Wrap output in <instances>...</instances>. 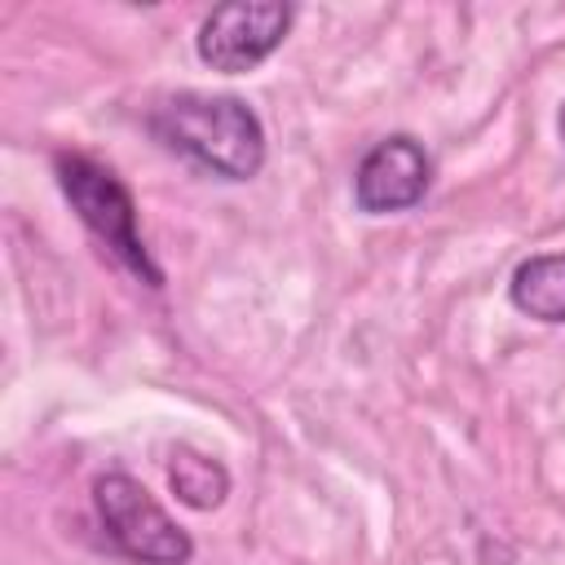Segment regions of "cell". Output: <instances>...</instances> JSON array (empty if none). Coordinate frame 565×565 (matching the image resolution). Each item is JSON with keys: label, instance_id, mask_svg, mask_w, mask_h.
I'll use <instances>...</instances> for the list:
<instances>
[{"label": "cell", "instance_id": "obj_7", "mask_svg": "<svg viewBox=\"0 0 565 565\" xmlns=\"http://www.w3.org/2000/svg\"><path fill=\"white\" fill-rule=\"evenodd\" d=\"M168 486H172V494L185 508L212 512L230 494V472L216 459L199 455L194 446H172V455H168Z\"/></svg>", "mask_w": 565, "mask_h": 565}, {"label": "cell", "instance_id": "obj_4", "mask_svg": "<svg viewBox=\"0 0 565 565\" xmlns=\"http://www.w3.org/2000/svg\"><path fill=\"white\" fill-rule=\"evenodd\" d=\"M287 26H291V4H282V0L216 4L199 26V57L225 75L256 71L282 44Z\"/></svg>", "mask_w": 565, "mask_h": 565}, {"label": "cell", "instance_id": "obj_8", "mask_svg": "<svg viewBox=\"0 0 565 565\" xmlns=\"http://www.w3.org/2000/svg\"><path fill=\"white\" fill-rule=\"evenodd\" d=\"M556 132H561V141H565V106H561V119H556Z\"/></svg>", "mask_w": 565, "mask_h": 565}, {"label": "cell", "instance_id": "obj_1", "mask_svg": "<svg viewBox=\"0 0 565 565\" xmlns=\"http://www.w3.org/2000/svg\"><path fill=\"white\" fill-rule=\"evenodd\" d=\"M150 132L221 181H252L265 163V128L256 110L225 93H177L159 102Z\"/></svg>", "mask_w": 565, "mask_h": 565}, {"label": "cell", "instance_id": "obj_3", "mask_svg": "<svg viewBox=\"0 0 565 565\" xmlns=\"http://www.w3.org/2000/svg\"><path fill=\"white\" fill-rule=\"evenodd\" d=\"M93 503H97V516H102L110 543L128 561H141V565H185L194 556L190 534L128 472L97 477L93 481Z\"/></svg>", "mask_w": 565, "mask_h": 565}, {"label": "cell", "instance_id": "obj_2", "mask_svg": "<svg viewBox=\"0 0 565 565\" xmlns=\"http://www.w3.org/2000/svg\"><path fill=\"white\" fill-rule=\"evenodd\" d=\"M53 172H57L62 194L79 212V221L93 230V238L106 243V252L124 269H132L146 287H159L163 274H159V265L150 260L141 234H137V212H132V194L124 190V181L110 168H102L84 154H57Z\"/></svg>", "mask_w": 565, "mask_h": 565}, {"label": "cell", "instance_id": "obj_6", "mask_svg": "<svg viewBox=\"0 0 565 565\" xmlns=\"http://www.w3.org/2000/svg\"><path fill=\"white\" fill-rule=\"evenodd\" d=\"M508 296L534 322H565V252L521 260L508 282Z\"/></svg>", "mask_w": 565, "mask_h": 565}, {"label": "cell", "instance_id": "obj_5", "mask_svg": "<svg viewBox=\"0 0 565 565\" xmlns=\"http://www.w3.org/2000/svg\"><path fill=\"white\" fill-rule=\"evenodd\" d=\"M433 181V163L424 154V146L406 132L397 137H384L362 163H358V177H353V199L362 212L371 216H388V212H406L424 199Z\"/></svg>", "mask_w": 565, "mask_h": 565}]
</instances>
